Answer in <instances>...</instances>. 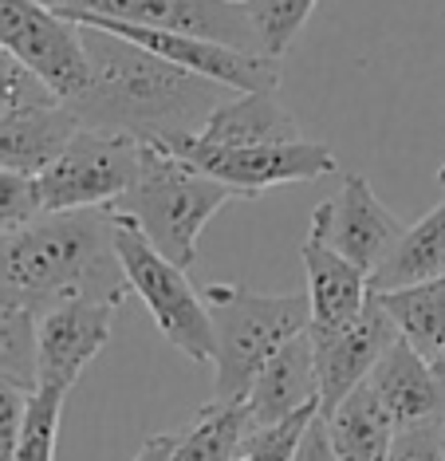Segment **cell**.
I'll return each mask as SVG.
<instances>
[{
	"label": "cell",
	"instance_id": "603a6c76",
	"mask_svg": "<svg viewBox=\"0 0 445 461\" xmlns=\"http://www.w3.org/2000/svg\"><path fill=\"white\" fill-rule=\"evenodd\" d=\"M232 5H237L252 24L264 56L280 59L284 51L295 44V36L304 32L307 16L315 13L320 0H232Z\"/></svg>",
	"mask_w": 445,
	"mask_h": 461
},
{
	"label": "cell",
	"instance_id": "d4e9b609",
	"mask_svg": "<svg viewBox=\"0 0 445 461\" xmlns=\"http://www.w3.org/2000/svg\"><path fill=\"white\" fill-rule=\"evenodd\" d=\"M48 103H63V99L16 56L13 48L0 44V114L28 111V107H48Z\"/></svg>",
	"mask_w": 445,
	"mask_h": 461
},
{
	"label": "cell",
	"instance_id": "d6986e66",
	"mask_svg": "<svg viewBox=\"0 0 445 461\" xmlns=\"http://www.w3.org/2000/svg\"><path fill=\"white\" fill-rule=\"evenodd\" d=\"M327 426V438L335 446L339 461H390V446H395L398 426L390 422L370 386H355L331 414H320Z\"/></svg>",
	"mask_w": 445,
	"mask_h": 461
},
{
	"label": "cell",
	"instance_id": "ffe728a7",
	"mask_svg": "<svg viewBox=\"0 0 445 461\" xmlns=\"http://www.w3.org/2000/svg\"><path fill=\"white\" fill-rule=\"evenodd\" d=\"M249 438V411L245 402H221L209 398L197 411L194 426L177 434L166 461H232Z\"/></svg>",
	"mask_w": 445,
	"mask_h": 461
},
{
	"label": "cell",
	"instance_id": "1f68e13d",
	"mask_svg": "<svg viewBox=\"0 0 445 461\" xmlns=\"http://www.w3.org/2000/svg\"><path fill=\"white\" fill-rule=\"evenodd\" d=\"M430 363H433V371H438V375H441V379H445V348H441L438 355H433V359H430Z\"/></svg>",
	"mask_w": 445,
	"mask_h": 461
},
{
	"label": "cell",
	"instance_id": "ba28073f",
	"mask_svg": "<svg viewBox=\"0 0 445 461\" xmlns=\"http://www.w3.org/2000/svg\"><path fill=\"white\" fill-rule=\"evenodd\" d=\"M0 44L13 48L63 103L83 95L91 79L79 28L40 0H0Z\"/></svg>",
	"mask_w": 445,
	"mask_h": 461
},
{
	"label": "cell",
	"instance_id": "4fadbf2b",
	"mask_svg": "<svg viewBox=\"0 0 445 461\" xmlns=\"http://www.w3.org/2000/svg\"><path fill=\"white\" fill-rule=\"evenodd\" d=\"M370 394L383 402L390 422L398 429L441 426L445 429V379L433 371V363L410 339H398L383 351L375 371L367 375Z\"/></svg>",
	"mask_w": 445,
	"mask_h": 461
},
{
	"label": "cell",
	"instance_id": "9a60e30c",
	"mask_svg": "<svg viewBox=\"0 0 445 461\" xmlns=\"http://www.w3.org/2000/svg\"><path fill=\"white\" fill-rule=\"evenodd\" d=\"M300 257H304V276H307V308H312L307 331L347 328L367 308L370 276L315 237L304 240Z\"/></svg>",
	"mask_w": 445,
	"mask_h": 461
},
{
	"label": "cell",
	"instance_id": "7a4b0ae2",
	"mask_svg": "<svg viewBox=\"0 0 445 461\" xmlns=\"http://www.w3.org/2000/svg\"><path fill=\"white\" fill-rule=\"evenodd\" d=\"M111 209L40 213L0 237V296L40 312L63 300L123 303L131 285L114 245Z\"/></svg>",
	"mask_w": 445,
	"mask_h": 461
},
{
	"label": "cell",
	"instance_id": "5b68a950",
	"mask_svg": "<svg viewBox=\"0 0 445 461\" xmlns=\"http://www.w3.org/2000/svg\"><path fill=\"white\" fill-rule=\"evenodd\" d=\"M114 221H119L114 245H119L126 285L146 303L158 335L174 351H182L189 363L213 366V320H209L205 296L189 280V268L162 257L131 221H123V217H114Z\"/></svg>",
	"mask_w": 445,
	"mask_h": 461
},
{
	"label": "cell",
	"instance_id": "ac0fdd59",
	"mask_svg": "<svg viewBox=\"0 0 445 461\" xmlns=\"http://www.w3.org/2000/svg\"><path fill=\"white\" fill-rule=\"evenodd\" d=\"M445 276V197L410 225L402 240L390 249V257L370 272V292H398L410 285H426V280Z\"/></svg>",
	"mask_w": 445,
	"mask_h": 461
},
{
	"label": "cell",
	"instance_id": "83f0119b",
	"mask_svg": "<svg viewBox=\"0 0 445 461\" xmlns=\"http://www.w3.org/2000/svg\"><path fill=\"white\" fill-rule=\"evenodd\" d=\"M28 394L24 386L0 379V461H16V446H20V429H24V414H28Z\"/></svg>",
	"mask_w": 445,
	"mask_h": 461
},
{
	"label": "cell",
	"instance_id": "4316f807",
	"mask_svg": "<svg viewBox=\"0 0 445 461\" xmlns=\"http://www.w3.org/2000/svg\"><path fill=\"white\" fill-rule=\"evenodd\" d=\"M40 194H36V177L0 170V237L13 229L28 225L32 217H40Z\"/></svg>",
	"mask_w": 445,
	"mask_h": 461
},
{
	"label": "cell",
	"instance_id": "484cf974",
	"mask_svg": "<svg viewBox=\"0 0 445 461\" xmlns=\"http://www.w3.org/2000/svg\"><path fill=\"white\" fill-rule=\"evenodd\" d=\"M320 411H300L292 418H284L277 426H264V429H249L245 446L232 461H292L295 449H300L304 429L312 426V418Z\"/></svg>",
	"mask_w": 445,
	"mask_h": 461
},
{
	"label": "cell",
	"instance_id": "52a82bcc",
	"mask_svg": "<svg viewBox=\"0 0 445 461\" xmlns=\"http://www.w3.org/2000/svg\"><path fill=\"white\" fill-rule=\"evenodd\" d=\"M154 146H166L177 158L194 162L197 170L217 177L237 197H260L268 190H280V185L320 182V177L339 170L335 154L323 142H312V139L268 142V146H209L197 134H182V139L154 142Z\"/></svg>",
	"mask_w": 445,
	"mask_h": 461
},
{
	"label": "cell",
	"instance_id": "3957f363",
	"mask_svg": "<svg viewBox=\"0 0 445 461\" xmlns=\"http://www.w3.org/2000/svg\"><path fill=\"white\" fill-rule=\"evenodd\" d=\"M232 197L237 194L229 185H221L217 177L197 170L194 162L177 158L166 146L142 142L139 177L111 205V213L131 221L174 265L194 268L201 229L213 221Z\"/></svg>",
	"mask_w": 445,
	"mask_h": 461
},
{
	"label": "cell",
	"instance_id": "44dd1931",
	"mask_svg": "<svg viewBox=\"0 0 445 461\" xmlns=\"http://www.w3.org/2000/svg\"><path fill=\"white\" fill-rule=\"evenodd\" d=\"M378 300L395 316L402 339H410V348H418L426 359H433L445 348V276L398 292H383Z\"/></svg>",
	"mask_w": 445,
	"mask_h": 461
},
{
	"label": "cell",
	"instance_id": "5bb4252c",
	"mask_svg": "<svg viewBox=\"0 0 445 461\" xmlns=\"http://www.w3.org/2000/svg\"><path fill=\"white\" fill-rule=\"evenodd\" d=\"M249 429L277 426L300 411H320V371H315L312 331H300L260 366L245 398Z\"/></svg>",
	"mask_w": 445,
	"mask_h": 461
},
{
	"label": "cell",
	"instance_id": "cb8c5ba5",
	"mask_svg": "<svg viewBox=\"0 0 445 461\" xmlns=\"http://www.w3.org/2000/svg\"><path fill=\"white\" fill-rule=\"evenodd\" d=\"M63 398L68 394L51 391V386H36L28 394V414H24V429H20L16 461H56Z\"/></svg>",
	"mask_w": 445,
	"mask_h": 461
},
{
	"label": "cell",
	"instance_id": "f546056e",
	"mask_svg": "<svg viewBox=\"0 0 445 461\" xmlns=\"http://www.w3.org/2000/svg\"><path fill=\"white\" fill-rule=\"evenodd\" d=\"M292 461H339L335 457V446H331V438H327V426H323V418L315 414L312 418V426L304 429V438H300V449H295V457Z\"/></svg>",
	"mask_w": 445,
	"mask_h": 461
},
{
	"label": "cell",
	"instance_id": "e0dca14e",
	"mask_svg": "<svg viewBox=\"0 0 445 461\" xmlns=\"http://www.w3.org/2000/svg\"><path fill=\"white\" fill-rule=\"evenodd\" d=\"M83 127L68 103L0 114V170L36 177Z\"/></svg>",
	"mask_w": 445,
	"mask_h": 461
},
{
	"label": "cell",
	"instance_id": "9c48e42d",
	"mask_svg": "<svg viewBox=\"0 0 445 461\" xmlns=\"http://www.w3.org/2000/svg\"><path fill=\"white\" fill-rule=\"evenodd\" d=\"M63 20L99 16L139 28H169V32L205 36L217 44H232L245 51H260L257 32L232 0H40ZM264 56V51H260Z\"/></svg>",
	"mask_w": 445,
	"mask_h": 461
},
{
	"label": "cell",
	"instance_id": "4dcf8cb0",
	"mask_svg": "<svg viewBox=\"0 0 445 461\" xmlns=\"http://www.w3.org/2000/svg\"><path fill=\"white\" fill-rule=\"evenodd\" d=\"M174 442H177V434H150L142 442L139 454H134V461H166L169 449H174Z\"/></svg>",
	"mask_w": 445,
	"mask_h": 461
},
{
	"label": "cell",
	"instance_id": "7402d4cb",
	"mask_svg": "<svg viewBox=\"0 0 445 461\" xmlns=\"http://www.w3.org/2000/svg\"><path fill=\"white\" fill-rule=\"evenodd\" d=\"M0 379L36 391L40 383V316L0 296Z\"/></svg>",
	"mask_w": 445,
	"mask_h": 461
},
{
	"label": "cell",
	"instance_id": "7c38bea8",
	"mask_svg": "<svg viewBox=\"0 0 445 461\" xmlns=\"http://www.w3.org/2000/svg\"><path fill=\"white\" fill-rule=\"evenodd\" d=\"M114 312L107 300H63L40 312V383L51 391L71 394L91 359H99L111 343Z\"/></svg>",
	"mask_w": 445,
	"mask_h": 461
},
{
	"label": "cell",
	"instance_id": "8992f818",
	"mask_svg": "<svg viewBox=\"0 0 445 461\" xmlns=\"http://www.w3.org/2000/svg\"><path fill=\"white\" fill-rule=\"evenodd\" d=\"M142 162V142L131 134L79 127L71 142L36 174V194L44 213L71 209H111L134 185Z\"/></svg>",
	"mask_w": 445,
	"mask_h": 461
},
{
	"label": "cell",
	"instance_id": "8fae6325",
	"mask_svg": "<svg viewBox=\"0 0 445 461\" xmlns=\"http://www.w3.org/2000/svg\"><path fill=\"white\" fill-rule=\"evenodd\" d=\"M398 323L383 308V300L370 292L367 308L335 331H312L315 343V371H320V414H331L355 386L367 383L383 351L398 339Z\"/></svg>",
	"mask_w": 445,
	"mask_h": 461
},
{
	"label": "cell",
	"instance_id": "30bf717a",
	"mask_svg": "<svg viewBox=\"0 0 445 461\" xmlns=\"http://www.w3.org/2000/svg\"><path fill=\"white\" fill-rule=\"evenodd\" d=\"M402 233H406V225L378 202L367 177L347 174L343 185L327 202L315 205L307 237L323 240L327 249H335L339 257H347L355 268H363L370 276L390 257V249L402 240Z\"/></svg>",
	"mask_w": 445,
	"mask_h": 461
},
{
	"label": "cell",
	"instance_id": "2e32d148",
	"mask_svg": "<svg viewBox=\"0 0 445 461\" xmlns=\"http://www.w3.org/2000/svg\"><path fill=\"white\" fill-rule=\"evenodd\" d=\"M209 146H268L304 139L295 114L277 99V91H232L197 131Z\"/></svg>",
	"mask_w": 445,
	"mask_h": 461
},
{
	"label": "cell",
	"instance_id": "d6a6232c",
	"mask_svg": "<svg viewBox=\"0 0 445 461\" xmlns=\"http://www.w3.org/2000/svg\"><path fill=\"white\" fill-rule=\"evenodd\" d=\"M438 185H441V190H445V166H441V170H438Z\"/></svg>",
	"mask_w": 445,
	"mask_h": 461
},
{
	"label": "cell",
	"instance_id": "6da1fadb",
	"mask_svg": "<svg viewBox=\"0 0 445 461\" xmlns=\"http://www.w3.org/2000/svg\"><path fill=\"white\" fill-rule=\"evenodd\" d=\"M76 28L83 36L91 79L68 107L79 114L83 127L131 134L139 142H169L197 134L209 114L232 95L221 83L169 64L114 32L91 24Z\"/></svg>",
	"mask_w": 445,
	"mask_h": 461
},
{
	"label": "cell",
	"instance_id": "277c9868",
	"mask_svg": "<svg viewBox=\"0 0 445 461\" xmlns=\"http://www.w3.org/2000/svg\"><path fill=\"white\" fill-rule=\"evenodd\" d=\"M213 320V398L245 402L260 366L284 343L307 331L312 308L307 292L264 296L245 285H205L201 288Z\"/></svg>",
	"mask_w": 445,
	"mask_h": 461
},
{
	"label": "cell",
	"instance_id": "f1b7e54d",
	"mask_svg": "<svg viewBox=\"0 0 445 461\" xmlns=\"http://www.w3.org/2000/svg\"><path fill=\"white\" fill-rule=\"evenodd\" d=\"M390 461H445V429L441 426H418L398 429Z\"/></svg>",
	"mask_w": 445,
	"mask_h": 461
}]
</instances>
